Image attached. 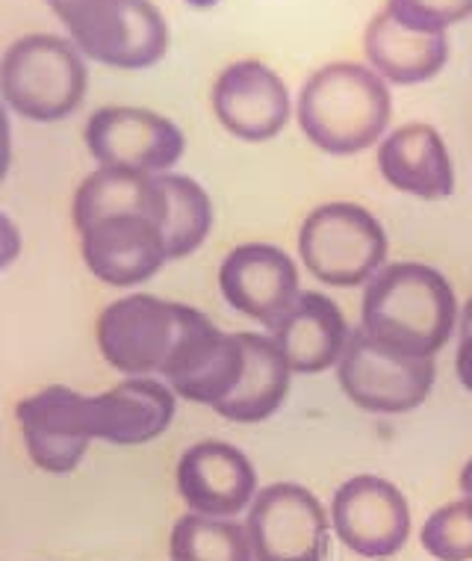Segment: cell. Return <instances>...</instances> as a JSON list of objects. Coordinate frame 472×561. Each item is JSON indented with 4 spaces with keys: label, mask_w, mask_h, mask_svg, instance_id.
<instances>
[{
    "label": "cell",
    "mask_w": 472,
    "mask_h": 561,
    "mask_svg": "<svg viewBox=\"0 0 472 561\" xmlns=\"http://www.w3.org/2000/svg\"><path fill=\"white\" fill-rule=\"evenodd\" d=\"M15 423L27 458L42 473H74L92 444L87 393L66 385H48L21 399L15 405Z\"/></svg>",
    "instance_id": "obj_13"
},
{
    "label": "cell",
    "mask_w": 472,
    "mask_h": 561,
    "mask_svg": "<svg viewBox=\"0 0 472 561\" xmlns=\"http://www.w3.org/2000/svg\"><path fill=\"white\" fill-rule=\"evenodd\" d=\"M339 388L352 405L369 414H407L428 399L437 378L434 358H411L372 340L364 329L352 331L337 364Z\"/></svg>",
    "instance_id": "obj_6"
},
{
    "label": "cell",
    "mask_w": 472,
    "mask_h": 561,
    "mask_svg": "<svg viewBox=\"0 0 472 561\" xmlns=\"http://www.w3.org/2000/svg\"><path fill=\"white\" fill-rule=\"evenodd\" d=\"M458 334H461V337H458V340L472 337V296H470V299H467V305H463L461 317H458Z\"/></svg>",
    "instance_id": "obj_30"
},
{
    "label": "cell",
    "mask_w": 472,
    "mask_h": 561,
    "mask_svg": "<svg viewBox=\"0 0 472 561\" xmlns=\"http://www.w3.org/2000/svg\"><path fill=\"white\" fill-rule=\"evenodd\" d=\"M245 529H249L254 561L329 559V512L304 484L275 482L257 491Z\"/></svg>",
    "instance_id": "obj_9"
},
{
    "label": "cell",
    "mask_w": 472,
    "mask_h": 561,
    "mask_svg": "<svg viewBox=\"0 0 472 561\" xmlns=\"http://www.w3.org/2000/svg\"><path fill=\"white\" fill-rule=\"evenodd\" d=\"M461 491L467 496H472V458L467 461V467L461 470Z\"/></svg>",
    "instance_id": "obj_31"
},
{
    "label": "cell",
    "mask_w": 472,
    "mask_h": 561,
    "mask_svg": "<svg viewBox=\"0 0 472 561\" xmlns=\"http://www.w3.org/2000/svg\"><path fill=\"white\" fill-rule=\"evenodd\" d=\"M177 397L157 378H125L104 393L87 397L89 435L113 446L151 444L172 426Z\"/></svg>",
    "instance_id": "obj_17"
},
{
    "label": "cell",
    "mask_w": 472,
    "mask_h": 561,
    "mask_svg": "<svg viewBox=\"0 0 472 561\" xmlns=\"http://www.w3.org/2000/svg\"><path fill=\"white\" fill-rule=\"evenodd\" d=\"M172 561H254L249 529L225 517L184 514L169 538Z\"/></svg>",
    "instance_id": "obj_24"
},
{
    "label": "cell",
    "mask_w": 472,
    "mask_h": 561,
    "mask_svg": "<svg viewBox=\"0 0 472 561\" xmlns=\"http://www.w3.org/2000/svg\"><path fill=\"white\" fill-rule=\"evenodd\" d=\"M454 369H458V378L461 385L472 393V337L458 340V355H454Z\"/></svg>",
    "instance_id": "obj_29"
},
{
    "label": "cell",
    "mask_w": 472,
    "mask_h": 561,
    "mask_svg": "<svg viewBox=\"0 0 472 561\" xmlns=\"http://www.w3.org/2000/svg\"><path fill=\"white\" fill-rule=\"evenodd\" d=\"M423 547L440 561L472 559V496L437 508L423 526Z\"/></svg>",
    "instance_id": "obj_25"
},
{
    "label": "cell",
    "mask_w": 472,
    "mask_h": 561,
    "mask_svg": "<svg viewBox=\"0 0 472 561\" xmlns=\"http://www.w3.org/2000/svg\"><path fill=\"white\" fill-rule=\"evenodd\" d=\"M78 233L87 270L106 287L145 284L169 263L163 225L139 210L101 216Z\"/></svg>",
    "instance_id": "obj_11"
},
{
    "label": "cell",
    "mask_w": 472,
    "mask_h": 561,
    "mask_svg": "<svg viewBox=\"0 0 472 561\" xmlns=\"http://www.w3.org/2000/svg\"><path fill=\"white\" fill-rule=\"evenodd\" d=\"M219 290L237 313L275 329L301 296L299 266L269 242H245L225 254Z\"/></svg>",
    "instance_id": "obj_14"
},
{
    "label": "cell",
    "mask_w": 472,
    "mask_h": 561,
    "mask_svg": "<svg viewBox=\"0 0 472 561\" xmlns=\"http://www.w3.org/2000/svg\"><path fill=\"white\" fill-rule=\"evenodd\" d=\"M45 3H48L50 10H57V7H62V3H66V0H45Z\"/></svg>",
    "instance_id": "obj_33"
},
{
    "label": "cell",
    "mask_w": 472,
    "mask_h": 561,
    "mask_svg": "<svg viewBox=\"0 0 472 561\" xmlns=\"http://www.w3.org/2000/svg\"><path fill=\"white\" fill-rule=\"evenodd\" d=\"M181 322V301L151 293H130L110 301L95 322L101 358L125 378L160 376L172 355Z\"/></svg>",
    "instance_id": "obj_7"
},
{
    "label": "cell",
    "mask_w": 472,
    "mask_h": 561,
    "mask_svg": "<svg viewBox=\"0 0 472 561\" xmlns=\"http://www.w3.org/2000/svg\"><path fill=\"white\" fill-rule=\"evenodd\" d=\"M452 284L425 263H390L367 284L360 329L384 346L434 358L452 340L458 325Z\"/></svg>",
    "instance_id": "obj_1"
},
{
    "label": "cell",
    "mask_w": 472,
    "mask_h": 561,
    "mask_svg": "<svg viewBox=\"0 0 472 561\" xmlns=\"http://www.w3.org/2000/svg\"><path fill=\"white\" fill-rule=\"evenodd\" d=\"M21 249H24V240H21L19 225L0 210V272L10 270L12 263L19 261Z\"/></svg>",
    "instance_id": "obj_27"
},
{
    "label": "cell",
    "mask_w": 472,
    "mask_h": 561,
    "mask_svg": "<svg viewBox=\"0 0 472 561\" xmlns=\"http://www.w3.org/2000/svg\"><path fill=\"white\" fill-rule=\"evenodd\" d=\"M7 104L0 101V184L3 178L10 174L12 165V125H10V113H7Z\"/></svg>",
    "instance_id": "obj_28"
},
{
    "label": "cell",
    "mask_w": 472,
    "mask_h": 561,
    "mask_svg": "<svg viewBox=\"0 0 472 561\" xmlns=\"http://www.w3.org/2000/svg\"><path fill=\"white\" fill-rule=\"evenodd\" d=\"M245 369L240 334H225L202 310L181 305L177 340L160 376L174 397L195 405L216 408L231 397Z\"/></svg>",
    "instance_id": "obj_8"
},
{
    "label": "cell",
    "mask_w": 472,
    "mask_h": 561,
    "mask_svg": "<svg viewBox=\"0 0 472 561\" xmlns=\"http://www.w3.org/2000/svg\"><path fill=\"white\" fill-rule=\"evenodd\" d=\"M364 48L372 71L399 87L431 80L449 59L446 33H414L402 27L387 10L369 21Z\"/></svg>",
    "instance_id": "obj_20"
},
{
    "label": "cell",
    "mask_w": 472,
    "mask_h": 561,
    "mask_svg": "<svg viewBox=\"0 0 472 561\" xmlns=\"http://www.w3.org/2000/svg\"><path fill=\"white\" fill-rule=\"evenodd\" d=\"M87 62L71 39L30 33L0 57V101L27 122L54 125L83 104Z\"/></svg>",
    "instance_id": "obj_3"
},
{
    "label": "cell",
    "mask_w": 472,
    "mask_h": 561,
    "mask_svg": "<svg viewBox=\"0 0 472 561\" xmlns=\"http://www.w3.org/2000/svg\"><path fill=\"white\" fill-rule=\"evenodd\" d=\"M125 210L154 216L165 231V190L160 174L97 165L95 172L83 178V184L78 186V193L71 198L74 231H80L83 225L95 222L101 216L125 214Z\"/></svg>",
    "instance_id": "obj_22"
},
{
    "label": "cell",
    "mask_w": 472,
    "mask_h": 561,
    "mask_svg": "<svg viewBox=\"0 0 472 561\" xmlns=\"http://www.w3.org/2000/svg\"><path fill=\"white\" fill-rule=\"evenodd\" d=\"M289 369L299 376L329 373L339 364L348 346L346 313L325 293H301L284 320L272 329Z\"/></svg>",
    "instance_id": "obj_18"
},
{
    "label": "cell",
    "mask_w": 472,
    "mask_h": 561,
    "mask_svg": "<svg viewBox=\"0 0 472 561\" xmlns=\"http://www.w3.org/2000/svg\"><path fill=\"white\" fill-rule=\"evenodd\" d=\"M189 7H195V10H207V7H216L219 0H186Z\"/></svg>",
    "instance_id": "obj_32"
},
{
    "label": "cell",
    "mask_w": 472,
    "mask_h": 561,
    "mask_svg": "<svg viewBox=\"0 0 472 561\" xmlns=\"http://www.w3.org/2000/svg\"><path fill=\"white\" fill-rule=\"evenodd\" d=\"M83 142L97 165L145 174H165L186 151L184 130L142 107L95 110L83 127Z\"/></svg>",
    "instance_id": "obj_10"
},
{
    "label": "cell",
    "mask_w": 472,
    "mask_h": 561,
    "mask_svg": "<svg viewBox=\"0 0 472 561\" xmlns=\"http://www.w3.org/2000/svg\"><path fill=\"white\" fill-rule=\"evenodd\" d=\"M331 526L357 556L390 559L411 535V508L393 482L381 476H355L334 491Z\"/></svg>",
    "instance_id": "obj_12"
},
{
    "label": "cell",
    "mask_w": 472,
    "mask_h": 561,
    "mask_svg": "<svg viewBox=\"0 0 472 561\" xmlns=\"http://www.w3.org/2000/svg\"><path fill=\"white\" fill-rule=\"evenodd\" d=\"M240 343L245 348V369H242L240 385L222 405H216L212 411L231 423L254 426V423L269 420L284 405L292 369L272 334L242 331Z\"/></svg>",
    "instance_id": "obj_21"
},
{
    "label": "cell",
    "mask_w": 472,
    "mask_h": 561,
    "mask_svg": "<svg viewBox=\"0 0 472 561\" xmlns=\"http://www.w3.org/2000/svg\"><path fill=\"white\" fill-rule=\"evenodd\" d=\"M378 172L399 193L423 202L449 198L454 193V165L444 136L431 125L395 127L378 146Z\"/></svg>",
    "instance_id": "obj_19"
},
{
    "label": "cell",
    "mask_w": 472,
    "mask_h": 561,
    "mask_svg": "<svg viewBox=\"0 0 472 561\" xmlns=\"http://www.w3.org/2000/svg\"><path fill=\"white\" fill-rule=\"evenodd\" d=\"M212 113L242 142H269L287 127L292 101L284 80L261 59H240L212 83Z\"/></svg>",
    "instance_id": "obj_15"
},
{
    "label": "cell",
    "mask_w": 472,
    "mask_h": 561,
    "mask_svg": "<svg viewBox=\"0 0 472 561\" xmlns=\"http://www.w3.org/2000/svg\"><path fill=\"white\" fill-rule=\"evenodd\" d=\"M387 12L414 33H446L472 19V0H390Z\"/></svg>",
    "instance_id": "obj_26"
},
{
    "label": "cell",
    "mask_w": 472,
    "mask_h": 561,
    "mask_svg": "<svg viewBox=\"0 0 472 561\" xmlns=\"http://www.w3.org/2000/svg\"><path fill=\"white\" fill-rule=\"evenodd\" d=\"M177 494L193 514L233 520L257 496V470L233 444L202 440L177 461Z\"/></svg>",
    "instance_id": "obj_16"
},
{
    "label": "cell",
    "mask_w": 472,
    "mask_h": 561,
    "mask_svg": "<svg viewBox=\"0 0 472 561\" xmlns=\"http://www.w3.org/2000/svg\"><path fill=\"white\" fill-rule=\"evenodd\" d=\"M71 45L101 66H157L169 50V24L151 0H66L57 7Z\"/></svg>",
    "instance_id": "obj_4"
},
{
    "label": "cell",
    "mask_w": 472,
    "mask_h": 561,
    "mask_svg": "<svg viewBox=\"0 0 472 561\" xmlns=\"http://www.w3.org/2000/svg\"><path fill=\"white\" fill-rule=\"evenodd\" d=\"M165 190V249L169 261L198 252L212 228V202L204 186L186 174H160Z\"/></svg>",
    "instance_id": "obj_23"
},
{
    "label": "cell",
    "mask_w": 472,
    "mask_h": 561,
    "mask_svg": "<svg viewBox=\"0 0 472 561\" xmlns=\"http://www.w3.org/2000/svg\"><path fill=\"white\" fill-rule=\"evenodd\" d=\"M384 225L367 207L352 202L322 204L304 219L299 231V254L308 272L329 287H360L384 270Z\"/></svg>",
    "instance_id": "obj_5"
},
{
    "label": "cell",
    "mask_w": 472,
    "mask_h": 561,
    "mask_svg": "<svg viewBox=\"0 0 472 561\" xmlns=\"http://www.w3.org/2000/svg\"><path fill=\"white\" fill-rule=\"evenodd\" d=\"M393 116L387 80L360 62L313 71L299 95V125L325 154L352 157L381 142Z\"/></svg>",
    "instance_id": "obj_2"
}]
</instances>
